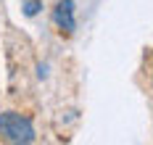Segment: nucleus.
<instances>
[{
    "label": "nucleus",
    "mask_w": 153,
    "mask_h": 145,
    "mask_svg": "<svg viewBox=\"0 0 153 145\" xmlns=\"http://www.w3.org/2000/svg\"><path fill=\"white\" fill-rule=\"evenodd\" d=\"M0 135L8 140V143H34V127L27 116L16 111H5L0 113Z\"/></svg>",
    "instance_id": "1"
},
{
    "label": "nucleus",
    "mask_w": 153,
    "mask_h": 145,
    "mask_svg": "<svg viewBox=\"0 0 153 145\" xmlns=\"http://www.w3.org/2000/svg\"><path fill=\"white\" fill-rule=\"evenodd\" d=\"M53 21L61 27L63 32H74V3L71 0H58V5L53 8Z\"/></svg>",
    "instance_id": "2"
},
{
    "label": "nucleus",
    "mask_w": 153,
    "mask_h": 145,
    "mask_svg": "<svg viewBox=\"0 0 153 145\" xmlns=\"http://www.w3.org/2000/svg\"><path fill=\"white\" fill-rule=\"evenodd\" d=\"M37 11H40V3H37V0H27V3H24V13H27V16H34Z\"/></svg>",
    "instance_id": "3"
}]
</instances>
